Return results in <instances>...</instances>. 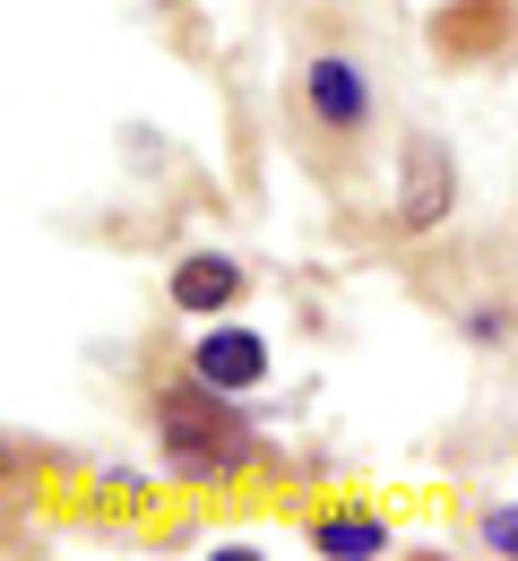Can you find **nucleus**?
I'll use <instances>...</instances> for the list:
<instances>
[{
	"label": "nucleus",
	"mask_w": 518,
	"mask_h": 561,
	"mask_svg": "<svg viewBox=\"0 0 518 561\" xmlns=\"http://www.w3.org/2000/svg\"><path fill=\"white\" fill-rule=\"evenodd\" d=\"M191 371L242 398V389H260V380H268V346H260L251 329H208V337L191 346Z\"/></svg>",
	"instance_id": "nucleus-3"
},
{
	"label": "nucleus",
	"mask_w": 518,
	"mask_h": 561,
	"mask_svg": "<svg viewBox=\"0 0 518 561\" xmlns=\"http://www.w3.org/2000/svg\"><path fill=\"white\" fill-rule=\"evenodd\" d=\"M302 87H311V113H320L329 130H364V122H371L364 70H355L346 53H320V61H311V78H302Z\"/></svg>",
	"instance_id": "nucleus-4"
},
{
	"label": "nucleus",
	"mask_w": 518,
	"mask_h": 561,
	"mask_svg": "<svg viewBox=\"0 0 518 561\" xmlns=\"http://www.w3.org/2000/svg\"><path fill=\"white\" fill-rule=\"evenodd\" d=\"M502 26H510V0H467L458 18L433 26V44H441L449 61H467V53H493V44H502Z\"/></svg>",
	"instance_id": "nucleus-5"
},
{
	"label": "nucleus",
	"mask_w": 518,
	"mask_h": 561,
	"mask_svg": "<svg viewBox=\"0 0 518 561\" xmlns=\"http://www.w3.org/2000/svg\"><path fill=\"white\" fill-rule=\"evenodd\" d=\"M225 398L233 389H217V380H182V389L156 398V440H164L182 484H233L251 467V449H260L242 407H225Z\"/></svg>",
	"instance_id": "nucleus-1"
},
{
	"label": "nucleus",
	"mask_w": 518,
	"mask_h": 561,
	"mask_svg": "<svg viewBox=\"0 0 518 561\" xmlns=\"http://www.w3.org/2000/svg\"><path fill=\"white\" fill-rule=\"evenodd\" d=\"M484 545L518 561V510H493V518H484Z\"/></svg>",
	"instance_id": "nucleus-8"
},
{
	"label": "nucleus",
	"mask_w": 518,
	"mask_h": 561,
	"mask_svg": "<svg viewBox=\"0 0 518 561\" xmlns=\"http://www.w3.org/2000/svg\"><path fill=\"white\" fill-rule=\"evenodd\" d=\"M233 294H242V268L217 260V251H199V260L173 268V302H182V311H225Z\"/></svg>",
	"instance_id": "nucleus-6"
},
{
	"label": "nucleus",
	"mask_w": 518,
	"mask_h": 561,
	"mask_svg": "<svg viewBox=\"0 0 518 561\" xmlns=\"http://www.w3.org/2000/svg\"><path fill=\"white\" fill-rule=\"evenodd\" d=\"M449 208H458V164H449V147L433 130H415V139L398 147V225L406 233H433Z\"/></svg>",
	"instance_id": "nucleus-2"
},
{
	"label": "nucleus",
	"mask_w": 518,
	"mask_h": 561,
	"mask_svg": "<svg viewBox=\"0 0 518 561\" xmlns=\"http://www.w3.org/2000/svg\"><path fill=\"white\" fill-rule=\"evenodd\" d=\"M311 545H320V553H337V561H371V553H389V527L346 510V518H320V527H311Z\"/></svg>",
	"instance_id": "nucleus-7"
}]
</instances>
